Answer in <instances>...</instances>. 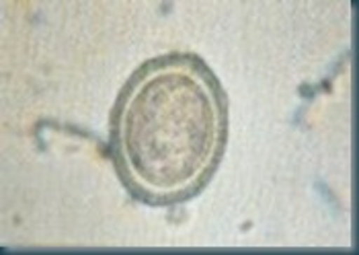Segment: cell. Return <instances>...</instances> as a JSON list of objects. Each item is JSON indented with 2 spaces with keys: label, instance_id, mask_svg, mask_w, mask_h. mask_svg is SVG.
<instances>
[{
  "label": "cell",
  "instance_id": "cell-1",
  "mask_svg": "<svg viewBox=\"0 0 359 255\" xmlns=\"http://www.w3.org/2000/svg\"><path fill=\"white\" fill-rule=\"evenodd\" d=\"M179 66L142 81L123 112L128 159L146 190L179 192L210 163L218 112L208 86Z\"/></svg>",
  "mask_w": 359,
  "mask_h": 255
}]
</instances>
